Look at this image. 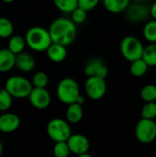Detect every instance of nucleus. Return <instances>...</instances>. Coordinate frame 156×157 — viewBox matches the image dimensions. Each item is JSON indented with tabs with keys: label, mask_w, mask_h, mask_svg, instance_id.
<instances>
[{
	"label": "nucleus",
	"mask_w": 156,
	"mask_h": 157,
	"mask_svg": "<svg viewBox=\"0 0 156 157\" xmlns=\"http://www.w3.org/2000/svg\"><path fill=\"white\" fill-rule=\"evenodd\" d=\"M48 83H49V77L45 72L39 71L34 74L32 77V85L34 87L46 88Z\"/></svg>",
	"instance_id": "a878e982"
},
{
	"label": "nucleus",
	"mask_w": 156,
	"mask_h": 157,
	"mask_svg": "<svg viewBox=\"0 0 156 157\" xmlns=\"http://www.w3.org/2000/svg\"><path fill=\"white\" fill-rule=\"evenodd\" d=\"M71 154L66 142H57L53 147V155L55 157H68Z\"/></svg>",
	"instance_id": "c85d7f7f"
},
{
	"label": "nucleus",
	"mask_w": 156,
	"mask_h": 157,
	"mask_svg": "<svg viewBox=\"0 0 156 157\" xmlns=\"http://www.w3.org/2000/svg\"><path fill=\"white\" fill-rule=\"evenodd\" d=\"M26 45L35 52H45L52 43L49 30L42 27H32L28 29L24 37Z\"/></svg>",
	"instance_id": "f03ea898"
},
{
	"label": "nucleus",
	"mask_w": 156,
	"mask_h": 157,
	"mask_svg": "<svg viewBox=\"0 0 156 157\" xmlns=\"http://www.w3.org/2000/svg\"><path fill=\"white\" fill-rule=\"evenodd\" d=\"M20 126V119L14 113H4L0 116V132L10 133L16 132Z\"/></svg>",
	"instance_id": "ddd939ff"
},
{
	"label": "nucleus",
	"mask_w": 156,
	"mask_h": 157,
	"mask_svg": "<svg viewBox=\"0 0 156 157\" xmlns=\"http://www.w3.org/2000/svg\"><path fill=\"white\" fill-rule=\"evenodd\" d=\"M104 7L112 14L124 12L131 4V0H102Z\"/></svg>",
	"instance_id": "f3484780"
},
{
	"label": "nucleus",
	"mask_w": 156,
	"mask_h": 157,
	"mask_svg": "<svg viewBox=\"0 0 156 157\" xmlns=\"http://www.w3.org/2000/svg\"><path fill=\"white\" fill-rule=\"evenodd\" d=\"M126 17L133 23L142 22L150 16L149 6L143 4V2H135L130 4L126 8Z\"/></svg>",
	"instance_id": "1a4fd4ad"
},
{
	"label": "nucleus",
	"mask_w": 156,
	"mask_h": 157,
	"mask_svg": "<svg viewBox=\"0 0 156 157\" xmlns=\"http://www.w3.org/2000/svg\"><path fill=\"white\" fill-rule=\"evenodd\" d=\"M134 2H145V1H148V0H133Z\"/></svg>",
	"instance_id": "c9c22d12"
},
{
	"label": "nucleus",
	"mask_w": 156,
	"mask_h": 157,
	"mask_svg": "<svg viewBox=\"0 0 156 157\" xmlns=\"http://www.w3.org/2000/svg\"><path fill=\"white\" fill-rule=\"evenodd\" d=\"M86 75L87 77L89 76H98L101 78L106 79V77L108 75V69L106 66V64L103 63L102 60L98 58L92 59L87 62V63L85 66L84 70Z\"/></svg>",
	"instance_id": "f8f14e48"
},
{
	"label": "nucleus",
	"mask_w": 156,
	"mask_h": 157,
	"mask_svg": "<svg viewBox=\"0 0 156 157\" xmlns=\"http://www.w3.org/2000/svg\"><path fill=\"white\" fill-rule=\"evenodd\" d=\"M71 17H72V21L75 24H83L87 17V12L83 10L82 8L76 7L72 13H71Z\"/></svg>",
	"instance_id": "c756f323"
},
{
	"label": "nucleus",
	"mask_w": 156,
	"mask_h": 157,
	"mask_svg": "<svg viewBox=\"0 0 156 157\" xmlns=\"http://www.w3.org/2000/svg\"><path fill=\"white\" fill-rule=\"evenodd\" d=\"M54 6L63 13H72L77 6V0H53Z\"/></svg>",
	"instance_id": "b1692460"
},
{
	"label": "nucleus",
	"mask_w": 156,
	"mask_h": 157,
	"mask_svg": "<svg viewBox=\"0 0 156 157\" xmlns=\"http://www.w3.org/2000/svg\"><path fill=\"white\" fill-rule=\"evenodd\" d=\"M56 94L59 100L66 105L75 103L81 95L78 83L71 77H65L59 82L56 88Z\"/></svg>",
	"instance_id": "7ed1b4c3"
},
{
	"label": "nucleus",
	"mask_w": 156,
	"mask_h": 157,
	"mask_svg": "<svg viewBox=\"0 0 156 157\" xmlns=\"http://www.w3.org/2000/svg\"><path fill=\"white\" fill-rule=\"evenodd\" d=\"M100 0H77V6L79 8L88 12L97 7Z\"/></svg>",
	"instance_id": "7c9ffc66"
},
{
	"label": "nucleus",
	"mask_w": 156,
	"mask_h": 157,
	"mask_svg": "<svg viewBox=\"0 0 156 157\" xmlns=\"http://www.w3.org/2000/svg\"><path fill=\"white\" fill-rule=\"evenodd\" d=\"M28 98L30 104L37 109H45L51 104V95L46 88L33 87Z\"/></svg>",
	"instance_id": "9d476101"
},
{
	"label": "nucleus",
	"mask_w": 156,
	"mask_h": 157,
	"mask_svg": "<svg viewBox=\"0 0 156 157\" xmlns=\"http://www.w3.org/2000/svg\"><path fill=\"white\" fill-rule=\"evenodd\" d=\"M2 153H3V144H2V142L0 141V156L2 155Z\"/></svg>",
	"instance_id": "f704fd0d"
},
{
	"label": "nucleus",
	"mask_w": 156,
	"mask_h": 157,
	"mask_svg": "<svg viewBox=\"0 0 156 157\" xmlns=\"http://www.w3.org/2000/svg\"><path fill=\"white\" fill-rule=\"evenodd\" d=\"M14 26L10 19L5 17H0V38L8 39L13 35Z\"/></svg>",
	"instance_id": "5701e85b"
},
{
	"label": "nucleus",
	"mask_w": 156,
	"mask_h": 157,
	"mask_svg": "<svg viewBox=\"0 0 156 157\" xmlns=\"http://www.w3.org/2000/svg\"><path fill=\"white\" fill-rule=\"evenodd\" d=\"M16 65V54L7 48L0 49V73L9 72Z\"/></svg>",
	"instance_id": "dca6fc26"
},
{
	"label": "nucleus",
	"mask_w": 156,
	"mask_h": 157,
	"mask_svg": "<svg viewBox=\"0 0 156 157\" xmlns=\"http://www.w3.org/2000/svg\"><path fill=\"white\" fill-rule=\"evenodd\" d=\"M32 88V84L27 78L19 75L10 76L5 84V89L13 98H28Z\"/></svg>",
	"instance_id": "39448f33"
},
{
	"label": "nucleus",
	"mask_w": 156,
	"mask_h": 157,
	"mask_svg": "<svg viewBox=\"0 0 156 157\" xmlns=\"http://www.w3.org/2000/svg\"><path fill=\"white\" fill-rule=\"evenodd\" d=\"M47 133L55 143L66 142L72 134L69 122L59 118L52 119L49 121L47 125Z\"/></svg>",
	"instance_id": "423d86ee"
},
{
	"label": "nucleus",
	"mask_w": 156,
	"mask_h": 157,
	"mask_svg": "<svg viewBox=\"0 0 156 157\" xmlns=\"http://www.w3.org/2000/svg\"><path fill=\"white\" fill-rule=\"evenodd\" d=\"M1 1H3L4 3H7V4H10V3H13V2H15L16 0H1Z\"/></svg>",
	"instance_id": "72a5a7b5"
},
{
	"label": "nucleus",
	"mask_w": 156,
	"mask_h": 157,
	"mask_svg": "<svg viewBox=\"0 0 156 157\" xmlns=\"http://www.w3.org/2000/svg\"><path fill=\"white\" fill-rule=\"evenodd\" d=\"M149 11H150V16L156 20V2H154L150 7H149Z\"/></svg>",
	"instance_id": "2f4dec72"
},
{
	"label": "nucleus",
	"mask_w": 156,
	"mask_h": 157,
	"mask_svg": "<svg viewBox=\"0 0 156 157\" xmlns=\"http://www.w3.org/2000/svg\"><path fill=\"white\" fill-rule=\"evenodd\" d=\"M141 98L145 102L156 101V85H146L141 90Z\"/></svg>",
	"instance_id": "393cba45"
},
{
	"label": "nucleus",
	"mask_w": 156,
	"mask_h": 157,
	"mask_svg": "<svg viewBox=\"0 0 156 157\" xmlns=\"http://www.w3.org/2000/svg\"><path fill=\"white\" fill-rule=\"evenodd\" d=\"M66 143L70 152L76 155L88 153L90 148L89 140L86 138V136L80 133L71 134L68 140L66 141Z\"/></svg>",
	"instance_id": "9b49d317"
},
{
	"label": "nucleus",
	"mask_w": 156,
	"mask_h": 157,
	"mask_svg": "<svg viewBox=\"0 0 156 157\" xmlns=\"http://www.w3.org/2000/svg\"><path fill=\"white\" fill-rule=\"evenodd\" d=\"M86 96L93 100L101 99L107 92V83L104 78L98 76L87 77L85 84Z\"/></svg>",
	"instance_id": "6e6552de"
},
{
	"label": "nucleus",
	"mask_w": 156,
	"mask_h": 157,
	"mask_svg": "<svg viewBox=\"0 0 156 157\" xmlns=\"http://www.w3.org/2000/svg\"><path fill=\"white\" fill-rule=\"evenodd\" d=\"M135 135L142 144H151L156 139V122L154 120L143 119L137 123Z\"/></svg>",
	"instance_id": "0eeeda50"
},
{
	"label": "nucleus",
	"mask_w": 156,
	"mask_h": 157,
	"mask_svg": "<svg viewBox=\"0 0 156 157\" xmlns=\"http://www.w3.org/2000/svg\"><path fill=\"white\" fill-rule=\"evenodd\" d=\"M83 108L82 105L77 103H73L68 105L66 109V121L69 123H78L83 118Z\"/></svg>",
	"instance_id": "a211bd4d"
},
{
	"label": "nucleus",
	"mask_w": 156,
	"mask_h": 157,
	"mask_svg": "<svg viewBox=\"0 0 156 157\" xmlns=\"http://www.w3.org/2000/svg\"><path fill=\"white\" fill-rule=\"evenodd\" d=\"M148 68L149 66L147 65V63L141 58L131 63L130 72L135 77H142L147 73Z\"/></svg>",
	"instance_id": "412c9836"
},
{
	"label": "nucleus",
	"mask_w": 156,
	"mask_h": 157,
	"mask_svg": "<svg viewBox=\"0 0 156 157\" xmlns=\"http://www.w3.org/2000/svg\"><path fill=\"white\" fill-rule=\"evenodd\" d=\"M120 50L124 59L131 63L142 58L144 46L137 37L126 36L120 41Z\"/></svg>",
	"instance_id": "20e7f679"
},
{
	"label": "nucleus",
	"mask_w": 156,
	"mask_h": 157,
	"mask_svg": "<svg viewBox=\"0 0 156 157\" xmlns=\"http://www.w3.org/2000/svg\"><path fill=\"white\" fill-rule=\"evenodd\" d=\"M13 97L5 89H0V111L6 112L12 106Z\"/></svg>",
	"instance_id": "bb28decb"
},
{
	"label": "nucleus",
	"mask_w": 156,
	"mask_h": 157,
	"mask_svg": "<svg viewBox=\"0 0 156 157\" xmlns=\"http://www.w3.org/2000/svg\"><path fill=\"white\" fill-rule=\"evenodd\" d=\"M143 34L148 42L156 43V20L153 19L146 22L143 29Z\"/></svg>",
	"instance_id": "4be33fe9"
},
{
	"label": "nucleus",
	"mask_w": 156,
	"mask_h": 157,
	"mask_svg": "<svg viewBox=\"0 0 156 157\" xmlns=\"http://www.w3.org/2000/svg\"><path fill=\"white\" fill-rule=\"evenodd\" d=\"M35 60L29 52H22L16 55V66L24 73L31 72L35 68Z\"/></svg>",
	"instance_id": "4468645a"
},
{
	"label": "nucleus",
	"mask_w": 156,
	"mask_h": 157,
	"mask_svg": "<svg viewBox=\"0 0 156 157\" xmlns=\"http://www.w3.org/2000/svg\"><path fill=\"white\" fill-rule=\"evenodd\" d=\"M48 30L51 41L63 46L70 45L77 34L76 25L66 17H59L53 20Z\"/></svg>",
	"instance_id": "f257e3e1"
},
{
	"label": "nucleus",
	"mask_w": 156,
	"mask_h": 157,
	"mask_svg": "<svg viewBox=\"0 0 156 157\" xmlns=\"http://www.w3.org/2000/svg\"><path fill=\"white\" fill-rule=\"evenodd\" d=\"M46 52L48 58L53 63H62L66 59L67 56L66 46L53 42L48 47Z\"/></svg>",
	"instance_id": "2eb2a0df"
},
{
	"label": "nucleus",
	"mask_w": 156,
	"mask_h": 157,
	"mask_svg": "<svg viewBox=\"0 0 156 157\" xmlns=\"http://www.w3.org/2000/svg\"><path fill=\"white\" fill-rule=\"evenodd\" d=\"M77 157H93L90 154H88V153H85V154H82V155H77Z\"/></svg>",
	"instance_id": "473e14b6"
},
{
	"label": "nucleus",
	"mask_w": 156,
	"mask_h": 157,
	"mask_svg": "<svg viewBox=\"0 0 156 157\" xmlns=\"http://www.w3.org/2000/svg\"><path fill=\"white\" fill-rule=\"evenodd\" d=\"M142 118L146 120H154L156 118V101L146 102L142 109Z\"/></svg>",
	"instance_id": "cd10ccee"
},
{
	"label": "nucleus",
	"mask_w": 156,
	"mask_h": 157,
	"mask_svg": "<svg viewBox=\"0 0 156 157\" xmlns=\"http://www.w3.org/2000/svg\"><path fill=\"white\" fill-rule=\"evenodd\" d=\"M142 59L147 63L149 67L156 66V43H150L144 47Z\"/></svg>",
	"instance_id": "aec40b11"
},
{
	"label": "nucleus",
	"mask_w": 156,
	"mask_h": 157,
	"mask_svg": "<svg viewBox=\"0 0 156 157\" xmlns=\"http://www.w3.org/2000/svg\"><path fill=\"white\" fill-rule=\"evenodd\" d=\"M26 47V41L24 37L20 35H12L8 40L7 49L11 51L14 54H18L24 51Z\"/></svg>",
	"instance_id": "6ab92c4d"
}]
</instances>
